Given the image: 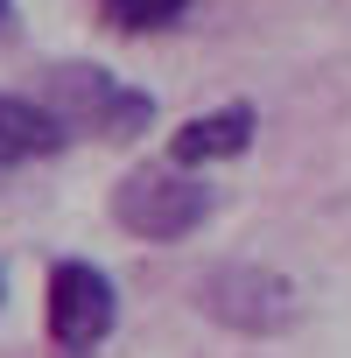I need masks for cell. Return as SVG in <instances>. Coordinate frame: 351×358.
I'll return each instance as SVG.
<instances>
[{
	"label": "cell",
	"instance_id": "cell-1",
	"mask_svg": "<svg viewBox=\"0 0 351 358\" xmlns=\"http://www.w3.org/2000/svg\"><path fill=\"white\" fill-rule=\"evenodd\" d=\"M36 99L57 106V120L71 127V141H106V148H120V141H141V134L155 127V92L113 78L106 64H78V57L43 64V71H36Z\"/></svg>",
	"mask_w": 351,
	"mask_h": 358
},
{
	"label": "cell",
	"instance_id": "cell-2",
	"mask_svg": "<svg viewBox=\"0 0 351 358\" xmlns=\"http://www.w3.org/2000/svg\"><path fill=\"white\" fill-rule=\"evenodd\" d=\"M211 211H218V190L197 183L183 162H148L113 183V225L141 246H183L211 225Z\"/></svg>",
	"mask_w": 351,
	"mask_h": 358
},
{
	"label": "cell",
	"instance_id": "cell-3",
	"mask_svg": "<svg viewBox=\"0 0 351 358\" xmlns=\"http://www.w3.org/2000/svg\"><path fill=\"white\" fill-rule=\"evenodd\" d=\"M197 309L239 337H288L302 323V288L260 260H225L197 281Z\"/></svg>",
	"mask_w": 351,
	"mask_h": 358
},
{
	"label": "cell",
	"instance_id": "cell-4",
	"mask_svg": "<svg viewBox=\"0 0 351 358\" xmlns=\"http://www.w3.org/2000/svg\"><path fill=\"white\" fill-rule=\"evenodd\" d=\"M43 323H50V344L64 358H92L113 323H120V295L113 281L92 267V260H57L50 267V302H43Z\"/></svg>",
	"mask_w": 351,
	"mask_h": 358
},
{
	"label": "cell",
	"instance_id": "cell-5",
	"mask_svg": "<svg viewBox=\"0 0 351 358\" xmlns=\"http://www.w3.org/2000/svg\"><path fill=\"white\" fill-rule=\"evenodd\" d=\"M71 148V127L57 120L50 99L36 92H0V183L8 176H22L29 162H50Z\"/></svg>",
	"mask_w": 351,
	"mask_h": 358
},
{
	"label": "cell",
	"instance_id": "cell-6",
	"mask_svg": "<svg viewBox=\"0 0 351 358\" xmlns=\"http://www.w3.org/2000/svg\"><path fill=\"white\" fill-rule=\"evenodd\" d=\"M253 134H260V113H253L246 99H232V106H211V113H197V120L176 127V134H169V162H183V169L239 162V155L253 148Z\"/></svg>",
	"mask_w": 351,
	"mask_h": 358
},
{
	"label": "cell",
	"instance_id": "cell-7",
	"mask_svg": "<svg viewBox=\"0 0 351 358\" xmlns=\"http://www.w3.org/2000/svg\"><path fill=\"white\" fill-rule=\"evenodd\" d=\"M190 15V0H99V22L113 36H155V29H176Z\"/></svg>",
	"mask_w": 351,
	"mask_h": 358
},
{
	"label": "cell",
	"instance_id": "cell-8",
	"mask_svg": "<svg viewBox=\"0 0 351 358\" xmlns=\"http://www.w3.org/2000/svg\"><path fill=\"white\" fill-rule=\"evenodd\" d=\"M8 22H15V0H0V29H8Z\"/></svg>",
	"mask_w": 351,
	"mask_h": 358
},
{
	"label": "cell",
	"instance_id": "cell-9",
	"mask_svg": "<svg viewBox=\"0 0 351 358\" xmlns=\"http://www.w3.org/2000/svg\"><path fill=\"white\" fill-rule=\"evenodd\" d=\"M0 302H8V274H0Z\"/></svg>",
	"mask_w": 351,
	"mask_h": 358
}]
</instances>
